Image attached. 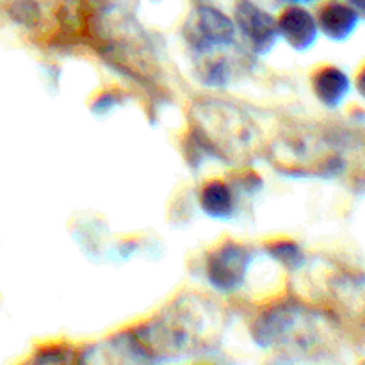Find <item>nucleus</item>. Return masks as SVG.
<instances>
[{"label":"nucleus","mask_w":365,"mask_h":365,"mask_svg":"<svg viewBox=\"0 0 365 365\" xmlns=\"http://www.w3.org/2000/svg\"><path fill=\"white\" fill-rule=\"evenodd\" d=\"M184 38L196 52H212L214 48L234 43L235 24L223 11L210 6H200L185 21Z\"/></svg>","instance_id":"obj_1"},{"label":"nucleus","mask_w":365,"mask_h":365,"mask_svg":"<svg viewBox=\"0 0 365 365\" xmlns=\"http://www.w3.org/2000/svg\"><path fill=\"white\" fill-rule=\"evenodd\" d=\"M250 262L252 253L245 245L225 241L209 253L207 278L220 291H234L245 280Z\"/></svg>","instance_id":"obj_2"},{"label":"nucleus","mask_w":365,"mask_h":365,"mask_svg":"<svg viewBox=\"0 0 365 365\" xmlns=\"http://www.w3.org/2000/svg\"><path fill=\"white\" fill-rule=\"evenodd\" d=\"M235 29L248 41L255 53H267L278 39L277 18L253 4L252 0H237L234 9Z\"/></svg>","instance_id":"obj_3"},{"label":"nucleus","mask_w":365,"mask_h":365,"mask_svg":"<svg viewBox=\"0 0 365 365\" xmlns=\"http://www.w3.org/2000/svg\"><path fill=\"white\" fill-rule=\"evenodd\" d=\"M278 38L284 39L296 52H305L319 36L316 14L303 4H287L277 18Z\"/></svg>","instance_id":"obj_4"},{"label":"nucleus","mask_w":365,"mask_h":365,"mask_svg":"<svg viewBox=\"0 0 365 365\" xmlns=\"http://www.w3.org/2000/svg\"><path fill=\"white\" fill-rule=\"evenodd\" d=\"M316 21L321 34L331 41H344L362 20L346 0H324L316 11Z\"/></svg>","instance_id":"obj_5"},{"label":"nucleus","mask_w":365,"mask_h":365,"mask_svg":"<svg viewBox=\"0 0 365 365\" xmlns=\"http://www.w3.org/2000/svg\"><path fill=\"white\" fill-rule=\"evenodd\" d=\"M310 88H312L314 96L323 106L335 109L348 96L349 89H351V81H349L348 73L335 64H323L314 70L312 77H310Z\"/></svg>","instance_id":"obj_6"},{"label":"nucleus","mask_w":365,"mask_h":365,"mask_svg":"<svg viewBox=\"0 0 365 365\" xmlns=\"http://www.w3.org/2000/svg\"><path fill=\"white\" fill-rule=\"evenodd\" d=\"M200 207L214 220H228L235 210V192L225 180H209L200 191Z\"/></svg>","instance_id":"obj_7"},{"label":"nucleus","mask_w":365,"mask_h":365,"mask_svg":"<svg viewBox=\"0 0 365 365\" xmlns=\"http://www.w3.org/2000/svg\"><path fill=\"white\" fill-rule=\"evenodd\" d=\"M266 250L273 259L284 264L289 269H299L302 264L305 262V255H303L302 248L296 242L289 241V239H274V241L267 242Z\"/></svg>","instance_id":"obj_8"},{"label":"nucleus","mask_w":365,"mask_h":365,"mask_svg":"<svg viewBox=\"0 0 365 365\" xmlns=\"http://www.w3.org/2000/svg\"><path fill=\"white\" fill-rule=\"evenodd\" d=\"M355 89L360 96L365 100V63L359 68L355 75Z\"/></svg>","instance_id":"obj_9"},{"label":"nucleus","mask_w":365,"mask_h":365,"mask_svg":"<svg viewBox=\"0 0 365 365\" xmlns=\"http://www.w3.org/2000/svg\"><path fill=\"white\" fill-rule=\"evenodd\" d=\"M346 2L359 13L360 20L365 21V0H346Z\"/></svg>","instance_id":"obj_10"},{"label":"nucleus","mask_w":365,"mask_h":365,"mask_svg":"<svg viewBox=\"0 0 365 365\" xmlns=\"http://www.w3.org/2000/svg\"><path fill=\"white\" fill-rule=\"evenodd\" d=\"M285 4H303V2H309V0H284Z\"/></svg>","instance_id":"obj_11"}]
</instances>
